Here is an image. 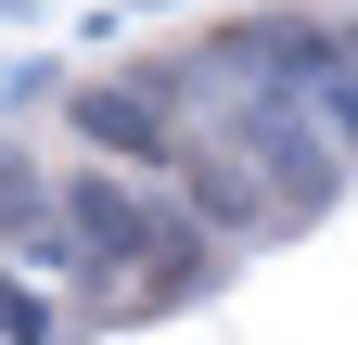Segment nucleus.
I'll list each match as a JSON object with an SVG mask.
<instances>
[{"mask_svg":"<svg viewBox=\"0 0 358 345\" xmlns=\"http://www.w3.org/2000/svg\"><path fill=\"white\" fill-rule=\"evenodd\" d=\"M52 218H64V192L38 179L26 154H0V243H26V256H38V243H52Z\"/></svg>","mask_w":358,"mask_h":345,"instance_id":"1","label":"nucleus"}]
</instances>
